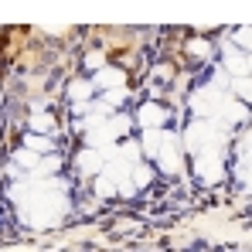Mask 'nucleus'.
<instances>
[{"mask_svg":"<svg viewBox=\"0 0 252 252\" xmlns=\"http://www.w3.org/2000/svg\"><path fill=\"white\" fill-rule=\"evenodd\" d=\"M239 41H242V44H252V31H239Z\"/></svg>","mask_w":252,"mask_h":252,"instance_id":"obj_2","label":"nucleus"},{"mask_svg":"<svg viewBox=\"0 0 252 252\" xmlns=\"http://www.w3.org/2000/svg\"><path fill=\"white\" fill-rule=\"evenodd\" d=\"M239 89H242V95H249V99H252V82H239Z\"/></svg>","mask_w":252,"mask_h":252,"instance_id":"obj_3","label":"nucleus"},{"mask_svg":"<svg viewBox=\"0 0 252 252\" xmlns=\"http://www.w3.org/2000/svg\"><path fill=\"white\" fill-rule=\"evenodd\" d=\"M79 160H82V170H95V167H99V157H95L92 150H89V154H82Z\"/></svg>","mask_w":252,"mask_h":252,"instance_id":"obj_1","label":"nucleus"}]
</instances>
